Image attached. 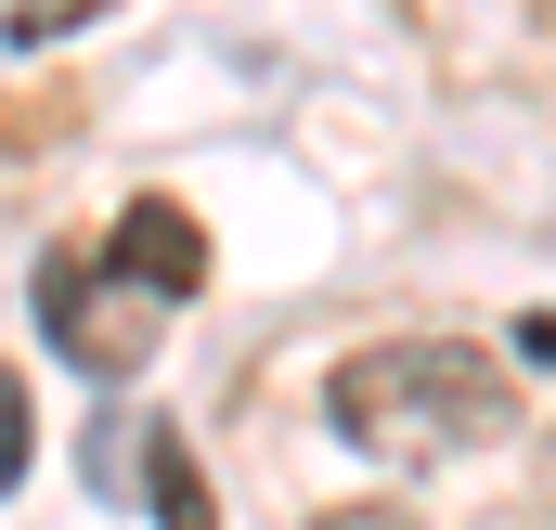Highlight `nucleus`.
<instances>
[{"label": "nucleus", "instance_id": "obj_1", "mask_svg": "<svg viewBox=\"0 0 556 530\" xmlns=\"http://www.w3.org/2000/svg\"><path fill=\"white\" fill-rule=\"evenodd\" d=\"M324 427L376 466H440V453L518 440V376L466 337H389V350H350L324 376Z\"/></svg>", "mask_w": 556, "mask_h": 530}, {"label": "nucleus", "instance_id": "obj_2", "mask_svg": "<svg viewBox=\"0 0 556 530\" xmlns=\"http://www.w3.org/2000/svg\"><path fill=\"white\" fill-rule=\"evenodd\" d=\"M26 311H39V337L78 363V376H142V350H155V324L181 311L168 285L142 260H117V247H91V260H39V285H26Z\"/></svg>", "mask_w": 556, "mask_h": 530}, {"label": "nucleus", "instance_id": "obj_3", "mask_svg": "<svg viewBox=\"0 0 556 530\" xmlns=\"http://www.w3.org/2000/svg\"><path fill=\"white\" fill-rule=\"evenodd\" d=\"M78 466H91V492L142 505L155 530H220V492L194 479V453H181V427H168V414H130V401H104Z\"/></svg>", "mask_w": 556, "mask_h": 530}, {"label": "nucleus", "instance_id": "obj_4", "mask_svg": "<svg viewBox=\"0 0 556 530\" xmlns=\"http://www.w3.org/2000/svg\"><path fill=\"white\" fill-rule=\"evenodd\" d=\"M518 363H531V376H556V311H531V324H518Z\"/></svg>", "mask_w": 556, "mask_h": 530}, {"label": "nucleus", "instance_id": "obj_5", "mask_svg": "<svg viewBox=\"0 0 556 530\" xmlns=\"http://www.w3.org/2000/svg\"><path fill=\"white\" fill-rule=\"evenodd\" d=\"M311 530H402V505H337V518H311Z\"/></svg>", "mask_w": 556, "mask_h": 530}]
</instances>
